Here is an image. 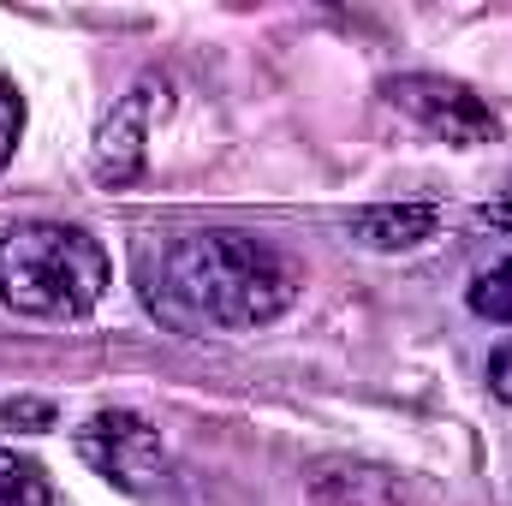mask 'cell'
Here are the masks:
<instances>
[{
  "label": "cell",
  "instance_id": "cell-9",
  "mask_svg": "<svg viewBox=\"0 0 512 506\" xmlns=\"http://www.w3.org/2000/svg\"><path fill=\"white\" fill-rule=\"evenodd\" d=\"M471 310H477L483 322L512 328V262L489 268V274H477V286H471Z\"/></svg>",
  "mask_w": 512,
  "mask_h": 506
},
{
  "label": "cell",
  "instance_id": "cell-4",
  "mask_svg": "<svg viewBox=\"0 0 512 506\" xmlns=\"http://www.w3.org/2000/svg\"><path fill=\"white\" fill-rule=\"evenodd\" d=\"M387 102H393L399 114H411L423 131H435L441 143H459V149L501 137V120L489 114V102H483L477 90L453 84V78H429V72L393 78V84H387Z\"/></svg>",
  "mask_w": 512,
  "mask_h": 506
},
{
  "label": "cell",
  "instance_id": "cell-2",
  "mask_svg": "<svg viewBox=\"0 0 512 506\" xmlns=\"http://www.w3.org/2000/svg\"><path fill=\"white\" fill-rule=\"evenodd\" d=\"M114 262L102 239L66 221H24L0 239V304L36 322H78L108 298Z\"/></svg>",
  "mask_w": 512,
  "mask_h": 506
},
{
  "label": "cell",
  "instance_id": "cell-8",
  "mask_svg": "<svg viewBox=\"0 0 512 506\" xmlns=\"http://www.w3.org/2000/svg\"><path fill=\"white\" fill-rule=\"evenodd\" d=\"M0 506H54V483L36 459L0 447Z\"/></svg>",
  "mask_w": 512,
  "mask_h": 506
},
{
  "label": "cell",
  "instance_id": "cell-6",
  "mask_svg": "<svg viewBox=\"0 0 512 506\" xmlns=\"http://www.w3.org/2000/svg\"><path fill=\"white\" fill-rule=\"evenodd\" d=\"M441 233V209L435 203H376L352 215V239L370 251H417Z\"/></svg>",
  "mask_w": 512,
  "mask_h": 506
},
{
  "label": "cell",
  "instance_id": "cell-12",
  "mask_svg": "<svg viewBox=\"0 0 512 506\" xmlns=\"http://www.w3.org/2000/svg\"><path fill=\"white\" fill-rule=\"evenodd\" d=\"M48 417H54V411L36 405V399H12V405H6V423H48Z\"/></svg>",
  "mask_w": 512,
  "mask_h": 506
},
{
  "label": "cell",
  "instance_id": "cell-11",
  "mask_svg": "<svg viewBox=\"0 0 512 506\" xmlns=\"http://www.w3.org/2000/svg\"><path fill=\"white\" fill-rule=\"evenodd\" d=\"M489 387H495V399L512 405V346H501V352L489 358Z\"/></svg>",
  "mask_w": 512,
  "mask_h": 506
},
{
  "label": "cell",
  "instance_id": "cell-3",
  "mask_svg": "<svg viewBox=\"0 0 512 506\" xmlns=\"http://www.w3.org/2000/svg\"><path fill=\"white\" fill-rule=\"evenodd\" d=\"M72 447L102 483H114L126 495H149L167 483V441L137 411H96L90 423H78Z\"/></svg>",
  "mask_w": 512,
  "mask_h": 506
},
{
  "label": "cell",
  "instance_id": "cell-5",
  "mask_svg": "<svg viewBox=\"0 0 512 506\" xmlns=\"http://www.w3.org/2000/svg\"><path fill=\"white\" fill-rule=\"evenodd\" d=\"M149 114H155V78H137L131 96L108 114V126L96 137V179H102V185H131V179L143 173Z\"/></svg>",
  "mask_w": 512,
  "mask_h": 506
},
{
  "label": "cell",
  "instance_id": "cell-1",
  "mask_svg": "<svg viewBox=\"0 0 512 506\" xmlns=\"http://www.w3.org/2000/svg\"><path fill=\"white\" fill-rule=\"evenodd\" d=\"M137 292L173 334H251L292 310L298 268L251 233L191 227L137 245Z\"/></svg>",
  "mask_w": 512,
  "mask_h": 506
},
{
  "label": "cell",
  "instance_id": "cell-7",
  "mask_svg": "<svg viewBox=\"0 0 512 506\" xmlns=\"http://www.w3.org/2000/svg\"><path fill=\"white\" fill-rule=\"evenodd\" d=\"M310 501L316 506H399V483L382 465L358 459H322L310 471Z\"/></svg>",
  "mask_w": 512,
  "mask_h": 506
},
{
  "label": "cell",
  "instance_id": "cell-13",
  "mask_svg": "<svg viewBox=\"0 0 512 506\" xmlns=\"http://www.w3.org/2000/svg\"><path fill=\"white\" fill-rule=\"evenodd\" d=\"M477 221H483V227H501V233H512V191L501 197V203H489V209H483Z\"/></svg>",
  "mask_w": 512,
  "mask_h": 506
},
{
  "label": "cell",
  "instance_id": "cell-10",
  "mask_svg": "<svg viewBox=\"0 0 512 506\" xmlns=\"http://www.w3.org/2000/svg\"><path fill=\"white\" fill-rule=\"evenodd\" d=\"M18 131H24V102H18V90L0 78V167H6L12 149H18Z\"/></svg>",
  "mask_w": 512,
  "mask_h": 506
}]
</instances>
